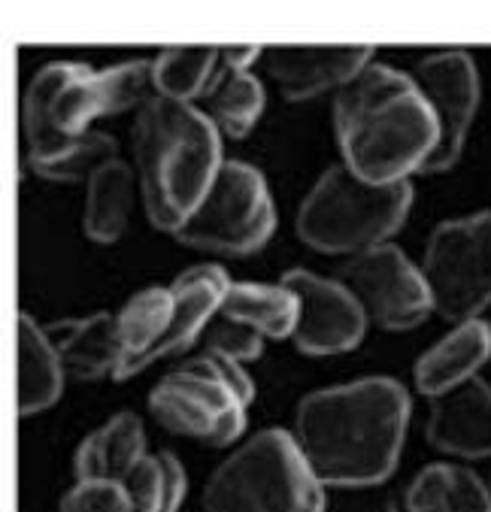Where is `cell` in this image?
<instances>
[{"mask_svg": "<svg viewBox=\"0 0 491 512\" xmlns=\"http://www.w3.org/2000/svg\"><path fill=\"white\" fill-rule=\"evenodd\" d=\"M152 61L91 70L79 61H52L28 82L22 97V134L28 164L52 182L91 179L119 158L110 134L91 131L104 116L143 110L155 97Z\"/></svg>", "mask_w": 491, "mask_h": 512, "instance_id": "1", "label": "cell"}, {"mask_svg": "<svg viewBox=\"0 0 491 512\" xmlns=\"http://www.w3.org/2000/svg\"><path fill=\"white\" fill-rule=\"evenodd\" d=\"M407 428V388L388 376H364L307 394L291 434L322 485L370 488L395 473Z\"/></svg>", "mask_w": 491, "mask_h": 512, "instance_id": "2", "label": "cell"}, {"mask_svg": "<svg viewBox=\"0 0 491 512\" xmlns=\"http://www.w3.org/2000/svg\"><path fill=\"white\" fill-rule=\"evenodd\" d=\"M334 131L343 164L370 185L410 182L440 146L437 116L413 76L385 64L364 67L337 94Z\"/></svg>", "mask_w": 491, "mask_h": 512, "instance_id": "3", "label": "cell"}, {"mask_svg": "<svg viewBox=\"0 0 491 512\" xmlns=\"http://www.w3.org/2000/svg\"><path fill=\"white\" fill-rule=\"evenodd\" d=\"M222 134L210 116L170 97H152L134 122V173L149 222L179 234L222 170Z\"/></svg>", "mask_w": 491, "mask_h": 512, "instance_id": "4", "label": "cell"}, {"mask_svg": "<svg viewBox=\"0 0 491 512\" xmlns=\"http://www.w3.org/2000/svg\"><path fill=\"white\" fill-rule=\"evenodd\" d=\"M413 207V185H370L346 164L319 176L304 197L294 228L298 237L325 255H361L395 237Z\"/></svg>", "mask_w": 491, "mask_h": 512, "instance_id": "5", "label": "cell"}, {"mask_svg": "<svg viewBox=\"0 0 491 512\" xmlns=\"http://www.w3.org/2000/svg\"><path fill=\"white\" fill-rule=\"evenodd\" d=\"M204 512H325V485L291 431L267 428L216 467Z\"/></svg>", "mask_w": 491, "mask_h": 512, "instance_id": "6", "label": "cell"}, {"mask_svg": "<svg viewBox=\"0 0 491 512\" xmlns=\"http://www.w3.org/2000/svg\"><path fill=\"white\" fill-rule=\"evenodd\" d=\"M252 400L255 385L243 364L204 349L152 388L149 409L179 437L228 446L246 431V409Z\"/></svg>", "mask_w": 491, "mask_h": 512, "instance_id": "7", "label": "cell"}, {"mask_svg": "<svg viewBox=\"0 0 491 512\" xmlns=\"http://www.w3.org/2000/svg\"><path fill=\"white\" fill-rule=\"evenodd\" d=\"M273 231L276 207L261 170L246 161H225L210 194L176 240L219 255H252L270 243Z\"/></svg>", "mask_w": 491, "mask_h": 512, "instance_id": "8", "label": "cell"}, {"mask_svg": "<svg viewBox=\"0 0 491 512\" xmlns=\"http://www.w3.org/2000/svg\"><path fill=\"white\" fill-rule=\"evenodd\" d=\"M434 313L449 322H473L491 306V213L443 222L425 249Z\"/></svg>", "mask_w": 491, "mask_h": 512, "instance_id": "9", "label": "cell"}, {"mask_svg": "<svg viewBox=\"0 0 491 512\" xmlns=\"http://www.w3.org/2000/svg\"><path fill=\"white\" fill-rule=\"evenodd\" d=\"M337 279L355 294L367 322L385 331H410L434 313V297L422 267L395 243H382L349 258L337 270Z\"/></svg>", "mask_w": 491, "mask_h": 512, "instance_id": "10", "label": "cell"}, {"mask_svg": "<svg viewBox=\"0 0 491 512\" xmlns=\"http://www.w3.org/2000/svg\"><path fill=\"white\" fill-rule=\"evenodd\" d=\"M410 76L425 94L440 125V146L425 173L449 170L461 158L464 140L479 110V70L467 52L449 49L422 58Z\"/></svg>", "mask_w": 491, "mask_h": 512, "instance_id": "11", "label": "cell"}, {"mask_svg": "<svg viewBox=\"0 0 491 512\" xmlns=\"http://www.w3.org/2000/svg\"><path fill=\"white\" fill-rule=\"evenodd\" d=\"M282 285L298 294L301 303L298 331L291 340L304 355H343L364 340L370 322L355 294L340 279H325L310 270H288Z\"/></svg>", "mask_w": 491, "mask_h": 512, "instance_id": "12", "label": "cell"}, {"mask_svg": "<svg viewBox=\"0 0 491 512\" xmlns=\"http://www.w3.org/2000/svg\"><path fill=\"white\" fill-rule=\"evenodd\" d=\"M373 64L370 46H276L264 49L267 79L285 100H313L343 91Z\"/></svg>", "mask_w": 491, "mask_h": 512, "instance_id": "13", "label": "cell"}, {"mask_svg": "<svg viewBox=\"0 0 491 512\" xmlns=\"http://www.w3.org/2000/svg\"><path fill=\"white\" fill-rule=\"evenodd\" d=\"M428 440L434 449L455 458H491V385L476 376L461 388L434 397Z\"/></svg>", "mask_w": 491, "mask_h": 512, "instance_id": "14", "label": "cell"}, {"mask_svg": "<svg viewBox=\"0 0 491 512\" xmlns=\"http://www.w3.org/2000/svg\"><path fill=\"white\" fill-rule=\"evenodd\" d=\"M231 276L219 267V264H201V267H191L182 276L173 279L170 291H173V325L164 334L155 361L185 352L198 343L210 322L219 316L222 310V300L231 288Z\"/></svg>", "mask_w": 491, "mask_h": 512, "instance_id": "15", "label": "cell"}, {"mask_svg": "<svg viewBox=\"0 0 491 512\" xmlns=\"http://www.w3.org/2000/svg\"><path fill=\"white\" fill-rule=\"evenodd\" d=\"M64 373L82 382L104 376H119L122 367V340L116 316L94 313L88 319H67L46 328Z\"/></svg>", "mask_w": 491, "mask_h": 512, "instance_id": "16", "label": "cell"}, {"mask_svg": "<svg viewBox=\"0 0 491 512\" xmlns=\"http://www.w3.org/2000/svg\"><path fill=\"white\" fill-rule=\"evenodd\" d=\"M491 358V325L482 319L461 322L452 334H446L434 349H428L416 364V385L428 397H443L464 382L476 379V373Z\"/></svg>", "mask_w": 491, "mask_h": 512, "instance_id": "17", "label": "cell"}, {"mask_svg": "<svg viewBox=\"0 0 491 512\" xmlns=\"http://www.w3.org/2000/svg\"><path fill=\"white\" fill-rule=\"evenodd\" d=\"M388 512H491L488 482L458 464H431L391 497Z\"/></svg>", "mask_w": 491, "mask_h": 512, "instance_id": "18", "label": "cell"}, {"mask_svg": "<svg viewBox=\"0 0 491 512\" xmlns=\"http://www.w3.org/2000/svg\"><path fill=\"white\" fill-rule=\"evenodd\" d=\"M122 340V367L116 379H131L155 364V352L173 325V291L170 285H149L137 291L116 313Z\"/></svg>", "mask_w": 491, "mask_h": 512, "instance_id": "19", "label": "cell"}, {"mask_svg": "<svg viewBox=\"0 0 491 512\" xmlns=\"http://www.w3.org/2000/svg\"><path fill=\"white\" fill-rule=\"evenodd\" d=\"M143 458H146L143 422L134 413H119L79 443L73 470L76 479L125 482Z\"/></svg>", "mask_w": 491, "mask_h": 512, "instance_id": "20", "label": "cell"}, {"mask_svg": "<svg viewBox=\"0 0 491 512\" xmlns=\"http://www.w3.org/2000/svg\"><path fill=\"white\" fill-rule=\"evenodd\" d=\"M219 316L234 319L252 331H258L264 340H291L298 331L301 303L291 288L264 285V282H234L222 300Z\"/></svg>", "mask_w": 491, "mask_h": 512, "instance_id": "21", "label": "cell"}, {"mask_svg": "<svg viewBox=\"0 0 491 512\" xmlns=\"http://www.w3.org/2000/svg\"><path fill=\"white\" fill-rule=\"evenodd\" d=\"M64 364L46 334L28 313L19 316V413L34 416L55 406L64 394Z\"/></svg>", "mask_w": 491, "mask_h": 512, "instance_id": "22", "label": "cell"}, {"mask_svg": "<svg viewBox=\"0 0 491 512\" xmlns=\"http://www.w3.org/2000/svg\"><path fill=\"white\" fill-rule=\"evenodd\" d=\"M134 188H140L137 173L122 158L104 164L88 179L85 216H82V228L88 240L107 246L125 234L134 210Z\"/></svg>", "mask_w": 491, "mask_h": 512, "instance_id": "23", "label": "cell"}, {"mask_svg": "<svg viewBox=\"0 0 491 512\" xmlns=\"http://www.w3.org/2000/svg\"><path fill=\"white\" fill-rule=\"evenodd\" d=\"M225 73L222 49L213 46H182L164 49L152 61V79L158 97L179 100V104H194L204 100Z\"/></svg>", "mask_w": 491, "mask_h": 512, "instance_id": "24", "label": "cell"}, {"mask_svg": "<svg viewBox=\"0 0 491 512\" xmlns=\"http://www.w3.org/2000/svg\"><path fill=\"white\" fill-rule=\"evenodd\" d=\"M264 85L252 70H228L216 88L204 97V113L219 128L222 137L243 140L264 113Z\"/></svg>", "mask_w": 491, "mask_h": 512, "instance_id": "25", "label": "cell"}, {"mask_svg": "<svg viewBox=\"0 0 491 512\" xmlns=\"http://www.w3.org/2000/svg\"><path fill=\"white\" fill-rule=\"evenodd\" d=\"M125 488L134 500V512H179L188 479L176 455L158 452L146 455L134 467V473L125 479Z\"/></svg>", "mask_w": 491, "mask_h": 512, "instance_id": "26", "label": "cell"}, {"mask_svg": "<svg viewBox=\"0 0 491 512\" xmlns=\"http://www.w3.org/2000/svg\"><path fill=\"white\" fill-rule=\"evenodd\" d=\"M61 512H134V500L125 482L76 479L61 500Z\"/></svg>", "mask_w": 491, "mask_h": 512, "instance_id": "27", "label": "cell"}, {"mask_svg": "<svg viewBox=\"0 0 491 512\" xmlns=\"http://www.w3.org/2000/svg\"><path fill=\"white\" fill-rule=\"evenodd\" d=\"M204 349L207 352H219L225 358H234L240 364L246 361H255L264 349V337L234 319H225V316H216L204 334Z\"/></svg>", "mask_w": 491, "mask_h": 512, "instance_id": "28", "label": "cell"}, {"mask_svg": "<svg viewBox=\"0 0 491 512\" xmlns=\"http://www.w3.org/2000/svg\"><path fill=\"white\" fill-rule=\"evenodd\" d=\"M222 58H225L228 70H249L258 58H264V49H258V46H228V49H222Z\"/></svg>", "mask_w": 491, "mask_h": 512, "instance_id": "29", "label": "cell"}, {"mask_svg": "<svg viewBox=\"0 0 491 512\" xmlns=\"http://www.w3.org/2000/svg\"><path fill=\"white\" fill-rule=\"evenodd\" d=\"M488 494H491V479H488Z\"/></svg>", "mask_w": 491, "mask_h": 512, "instance_id": "30", "label": "cell"}]
</instances>
